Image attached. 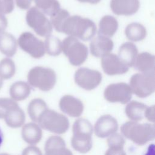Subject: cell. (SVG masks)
<instances>
[{"label": "cell", "mask_w": 155, "mask_h": 155, "mask_svg": "<svg viewBox=\"0 0 155 155\" xmlns=\"http://www.w3.org/2000/svg\"><path fill=\"white\" fill-rule=\"evenodd\" d=\"M101 64L104 73L109 76L124 74L130 68L117 55L111 53L101 58Z\"/></svg>", "instance_id": "12"}, {"label": "cell", "mask_w": 155, "mask_h": 155, "mask_svg": "<svg viewBox=\"0 0 155 155\" xmlns=\"http://www.w3.org/2000/svg\"><path fill=\"white\" fill-rule=\"evenodd\" d=\"M15 7L14 0H0V13L7 15L12 13Z\"/></svg>", "instance_id": "34"}, {"label": "cell", "mask_w": 155, "mask_h": 155, "mask_svg": "<svg viewBox=\"0 0 155 155\" xmlns=\"http://www.w3.org/2000/svg\"><path fill=\"white\" fill-rule=\"evenodd\" d=\"M137 54L136 45L131 42H126L120 46L117 56L130 68L133 67Z\"/></svg>", "instance_id": "19"}, {"label": "cell", "mask_w": 155, "mask_h": 155, "mask_svg": "<svg viewBox=\"0 0 155 155\" xmlns=\"http://www.w3.org/2000/svg\"><path fill=\"white\" fill-rule=\"evenodd\" d=\"M6 125L12 128L22 127L25 121L24 111L18 105L12 108L4 118Z\"/></svg>", "instance_id": "24"}, {"label": "cell", "mask_w": 155, "mask_h": 155, "mask_svg": "<svg viewBox=\"0 0 155 155\" xmlns=\"http://www.w3.org/2000/svg\"><path fill=\"white\" fill-rule=\"evenodd\" d=\"M28 84L42 91H48L56 82L55 71L48 67L36 66L31 68L27 74Z\"/></svg>", "instance_id": "4"}, {"label": "cell", "mask_w": 155, "mask_h": 155, "mask_svg": "<svg viewBox=\"0 0 155 155\" xmlns=\"http://www.w3.org/2000/svg\"><path fill=\"white\" fill-rule=\"evenodd\" d=\"M147 107L138 101H130L125 108V113L130 120L139 122L144 118V113Z\"/></svg>", "instance_id": "25"}, {"label": "cell", "mask_w": 155, "mask_h": 155, "mask_svg": "<svg viewBox=\"0 0 155 155\" xmlns=\"http://www.w3.org/2000/svg\"><path fill=\"white\" fill-rule=\"evenodd\" d=\"M104 155H127L124 148H108Z\"/></svg>", "instance_id": "37"}, {"label": "cell", "mask_w": 155, "mask_h": 155, "mask_svg": "<svg viewBox=\"0 0 155 155\" xmlns=\"http://www.w3.org/2000/svg\"><path fill=\"white\" fill-rule=\"evenodd\" d=\"M37 124L42 129L57 134L65 133L70 126L69 120L65 115L49 108L41 114Z\"/></svg>", "instance_id": "5"}, {"label": "cell", "mask_w": 155, "mask_h": 155, "mask_svg": "<svg viewBox=\"0 0 155 155\" xmlns=\"http://www.w3.org/2000/svg\"><path fill=\"white\" fill-rule=\"evenodd\" d=\"M154 56L148 52L137 54L133 67L142 73L154 72Z\"/></svg>", "instance_id": "21"}, {"label": "cell", "mask_w": 155, "mask_h": 155, "mask_svg": "<svg viewBox=\"0 0 155 155\" xmlns=\"http://www.w3.org/2000/svg\"><path fill=\"white\" fill-rule=\"evenodd\" d=\"M59 106L63 113L72 117H79L84 110L82 102L70 94L64 95L60 99Z\"/></svg>", "instance_id": "14"}, {"label": "cell", "mask_w": 155, "mask_h": 155, "mask_svg": "<svg viewBox=\"0 0 155 155\" xmlns=\"http://www.w3.org/2000/svg\"><path fill=\"white\" fill-rule=\"evenodd\" d=\"M18 105L17 102L11 98L0 97V119H4L7 113Z\"/></svg>", "instance_id": "32"}, {"label": "cell", "mask_w": 155, "mask_h": 155, "mask_svg": "<svg viewBox=\"0 0 155 155\" xmlns=\"http://www.w3.org/2000/svg\"><path fill=\"white\" fill-rule=\"evenodd\" d=\"M2 142H3V134L0 128V147L2 143Z\"/></svg>", "instance_id": "42"}, {"label": "cell", "mask_w": 155, "mask_h": 155, "mask_svg": "<svg viewBox=\"0 0 155 155\" xmlns=\"http://www.w3.org/2000/svg\"><path fill=\"white\" fill-rule=\"evenodd\" d=\"M118 27L117 20L114 16L105 15L99 21L98 34L110 38L116 33Z\"/></svg>", "instance_id": "23"}, {"label": "cell", "mask_w": 155, "mask_h": 155, "mask_svg": "<svg viewBox=\"0 0 155 155\" xmlns=\"http://www.w3.org/2000/svg\"><path fill=\"white\" fill-rule=\"evenodd\" d=\"M48 108L45 102L41 98L32 99L28 105L27 112L31 120L37 123L41 114Z\"/></svg>", "instance_id": "27"}, {"label": "cell", "mask_w": 155, "mask_h": 155, "mask_svg": "<svg viewBox=\"0 0 155 155\" xmlns=\"http://www.w3.org/2000/svg\"><path fill=\"white\" fill-rule=\"evenodd\" d=\"M118 127V122L113 116L110 114H104L101 116L95 122L93 131L97 137L105 138L116 133Z\"/></svg>", "instance_id": "13"}, {"label": "cell", "mask_w": 155, "mask_h": 155, "mask_svg": "<svg viewBox=\"0 0 155 155\" xmlns=\"http://www.w3.org/2000/svg\"><path fill=\"white\" fill-rule=\"evenodd\" d=\"M45 53L50 56H57L62 52V42L57 37L50 35L45 38L44 41Z\"/></svg>", "instance_id": "28"}, {"label": "cell", "mask_w": 155, "mask_h": 155, "mask_svg": "<svg viewBox=\"0 0 155 155\" xmlns=\"http://www.w3.org/2000/svg\"><path fill=\"white\" fill-rule=\"evenodd\" d=\"M125 35L130 41L139 42L143 40L147 36L145 27L139 22H132L125 28Z\"/></svg>", "instance_id": "26"}, {"label": "cell", "mask_w": 155, "mask_h": 155, "mask_svg": "<svg viewBox=\"0 0 155 155\" xmlns=\"http://www.w3.org/2000/svg\"><path fill=\"white\" fill-rule=\"evenodd\" d=\"M35 7L43 13L51 16L57 12L60 7V4L58 0H33Z\"/></svg>", "instance_id": "29"}, {"label": "cell", "mask_w": 155, "mask_h": 155, "mask_svg": "<svg viewBox=\"0 0 155 155\" xmlns=\"http://www.w3.org/2000/svg\"><path fill=\"white\" fill-rule=\"evenodd\" d=\"M25 20L27 25L38 35L46 38L51 35L53 26L50 21L36 7H31L28 9Z\"/></svg>", "instance_id": "8"}, {"label": "cell", "mask_w": 155, "mask_h": 155, "mask_svg": "<svg viewBox=\"0 0 155 155\" xmlns=\"http://www.w3.org/2000/svg\"><path fill=\"white\" fill-rule=\"evenodd\" d=\"M18 46L17 40L13 35L5 31L0 34V52L7 58L16 54Z\"/></svg>", "instance_id": "20"}, {"label": "cell", "mask_w": 155, "mask_h": 155, "mask_svg": "<svg viewBox=\"0 0 155 155\" xmlns=\"http://www.w3.org/2000/svg\"><path fill=\"white\" fill-rule=\"evenodd\" d=\"M8 25V21L4 15L0 13V34L4 32Z\"/></svg>", "instance_id": "39"}, {"label": "cell", "mask_w": 155, "mask_h": 155, "mask_svg": "<svg viewBox=\"0 0 155 155\" xmlns=\"http://www.w3.org/2000/svg\"><path fill=\"white\" fill-rule=\"evenodd\" d=\"M129 85L132 93L139 97L145 98L155 90V73H136L130 79Z\"/></svg>", "instance_id": "7"}, {"label": "cell", "mask_w": 155, "mask_h": 155, "mask_svg": "<svg viewBox=\"0 0 155 155\" xmlns=\"http://www.w3.org/2000/svg\"><path fill=\"white\" fill-rule=\"evenodd\" d=\"M44 155H73L66 147L65 140L59 136L49 137L45 143Z\"/></svg>", "instance_id": "17"}, {"label": "cell", "mask_w": 155, "mask_h": 155, "mask_svg": "<svg viewBox=\"0 0 155 155\" xmlns=\"http://www.w3.org/2000/svg\"><path fill=\"white\" fill-rule=\"evenodd\" d=\"M3 79L1 78V77L0 76V90L2 88V86H3Z\"/></svg>", "instance_id": "43"}, {"label": "cell", "mask_w": 155, "mask_h": 155, "mask_svg": "<svg viewBox=\"0 0 155 155\" xmlns=\"http://www.w3.org/2000/svg\"><path fill=\"white\" fill-rule=\"evenodd\" d=\"M31 86L26 82L19 81L12 84L9 89L10 98L16 102L26 99L31 93Z\"/></svg>", "instance_id": "22"}, {"label": "cell", "mask_w": 155, "mask_h": 155, "mask_svg": "<svg viewBox=\"0 0 155 155\" xmlns=\"http://www.w3.org/2000/svg\"><path fill=\"white\" fill-rule=\"evenodd\" d=\"M0 155H10V154H7V153H1Z\"/></svg>", "instance_id": "44"}, {"label": "cell", "mask_w": 155, "mask_h": 155, "mask_svg": "<svg viewBox=\"0 0 155 155\" xmlns=\"http://www.w3.org/2000/svg\"><path fill=\"white\" fill-rule=\"evenodd\" d=\"M70 16L68 12L65 9L59 8L50 16V22L53 27L58 32L61 33L62 26L65 19Z\"/></svg>", "instance_id": "31"}, {"label": "cell", "mask_w": 155, "mask_h": 155, "mask_svg": "<svg viewBox=\"0 0 155 155\" xmlns=\"http://www.w3.org/2000/svg\"><path fill=\"white\" fill-rule=\"evenodd\" d=\"M154 111H155L154 105L147 107L144 113V117H145L148 121L154 123Z\"/></svg>", "instance_id": "36"}, {"label": "cell", "mask_w": 155, "mask_h": 155, "mask_svg": "<svg viewBox=\"0 0 155 155\" xmlns=\"http://www.w3.org/2000/svg\"><path fill=\"white\" fill-rule=\"evenodd\" d=\"M42 129L35 122H29L22 127L21 136L22 139L30 145L38 143L42 137Z\"/></svg>", "instance_id": "18"}, {"label": "cell", "mask_w": 155, "mask_h": 155, "mask_svg": "<svg viewBox=\"0 0 155 155\" xmlns=\"http://www.w3.org/2000/svg\"><path fill=\"white\" fill-rule=\"evenodd\" d=\"M18 45L32 58L39 59L45 53L44 42L30 32H24L17 40Z\"/></svg>", "instance_id": "9"}, {"label": "cell", "mask_w": 155, "mask_h": 155, "mask_svg": "<svg viewBox=\"0 0 155 155\" xmlns=\"http://www.w3.org/2000/svg\"><path fill=\"white\" fill-rule=\"evenodd\" d=\"M113 47V41L109 38L102 35H98L94 38L90 44V53L96 58H102L110 53Z\"/></svg>", "instance_id": "16"}, {"label": "cell", "mask_w": 155, "mask_h": 155, "mask_svg": "<svg viewBox=\"0 0 155 155\" xmlns=\"http://www.w3.org/2000/svg\"><path fill=\"white\" fill-rule=\"evenodd\" d=\"M16 5L21 9L27 10L30 7L33 0H15Z\"/></svg>", "instance_id": "38"}, {"label": "cell", "mask_w": 155, "mask_h": 155, "mask_svg": "<svg viewBox=\"0 0 155 155\" xmlns=\"http://www.w3.org/2000/svg\"><path fill=\"white\" fill-rule=\"evenodd\" d=\"M132 95L129 84L125 82L111 84L105 88L104 91L105 99L111 103L126 104L130 101Z\"/></svg>", "instance_id": "10"}, {"label": "cell", "mask_w": 155, "mask_h": 155, "mask_svg": "<svg viewBox=\"0 0 155 155\" xmlns=\"http://www.w3.org/2000/svg\"><path fill=\"white\" fill-rule=\"evenodd\" d=\"M102 79V76L99 71L85 67L78 68L74 76L75 83L87 91L94 90L99 86Z\"/></svg>", "instance_id": "11"}, {"label": "cell", "mask_w": 155, "mask_h": 155, "mask_svg": "<svg viewBox=\"0 0 155 155\" xmlns=\"http://www.w3.org/2000/svg\"><path fill=\"white\" fill-rule=\"evenodd\" d=\"M139 0H111L110 8L113 13L119 16H131L139 9Z\"/></svg>", "instance_id": "15"}, {"label": "cell", "mask_w": 155, "mask_h": 155, "mask_svg": "<svg viewBox=\"0 0 155 155\" xmlns=\"http://www.w3.org/2000/svg\"><path fill=\"white\" fill-rule=\"evenodd\" d=\"M120 131L124 137L140 146L153 140L155 137L154 125L150 123L130 120L121 126Z\"/></svg>", "instance_id": "3"}, {"label": "cell", "mask_w": 155, "mask_h": 155, "mask_svg": "<svg viewBox=\"0 0 155 155\" xmlns=\"http://www.w3.org/2000/svg\"><path fill=\"white\" fill-rule=\"evenodd\" d=\"M73 135L71 145L76 151L85 154L92 148V134L93 127L89 120L79 118L75 120L72 127Z\"/></svg>", "instance_id": "2"}, {"label": "cell", "mask_w": 155, "mask_h": 155, "mask_svg": "<svg viewBox=\"0 0 155 155\" xmlns=\"http://www.w3.org/2000/svg\"><path fill=\"white\" fill-rule=\"evenodd\" d=\"M62 51L74 66L84 63L88 57V48L78 39L68 36L62 42Z\"/></svg>", "instance_id": "6"}, {"label": "cell", "mask_w": 155, "mask_h": 155, "mask_svg": "<svg viewBox=\"0 0 155 155\" xmlns=\"http://www.w3.org/2000/svg\"><path fill=\"white\" fill-rule=\"evenodd\" d=\"M80 2H86L92 4H96L99 3L101 0H78Z\"/></svg>", "instance_id": "41"}, {"label": "cell", "mask_w": 155, "mask_h": 155, "mask_svg": "<svg viewBox=\"0 0 155 155\" xmlns=\"http://www.w3.org/2000/svg\"><path fill=\"white\" fill-rule=\"evenodd\" d=\"M21 155H42V153L38 147L28 145L23 150Z\"/></svg>", "instance_id": "35"}, {"label": "cell", "mask_w": 155, "mask_h": 155, "mask_svg": "<svg viewBox=\"0 0 155 155\" xmlns=\"http://www.w3.org/2000/svg\"><path fill=\"white\" fill-rule=\"evenodd\" d=\"M61 33L87 41L95 35L96 26L95 23L88 18L79 15H70L64 21Z\"/></svg>", "instance_id": "1"}, {"label": "cell", "mask_w": 155, "mask_h": 155, "mask_svg": "<svg viewBox=\"0 0 155 155\" xmlns=\"http://www.w3.org/2000/svg\"><path fill=\"white\" fill-rule=\"evenodd\" d=\"M145 155H154V144H151L149 146L148 148V151Z\"/></svg>", "instance_id": "40"}, {"label": "cell", "mask_w": 155, "mask_h": 155, "mask_svg": "<svg viewBox=\"0 0 155 155\" xmlns=\"http://www.w3.org/2000/svg\"><path fill=\"white\" fill-rule=\"evenodd\" d=\"M16 73V65L10 58H4L0 61V76L3 80L12 78Z\"/></svg>", "instance_id": "30"}, {"label": "cell", "mask_w": 155, "mask_h": 155, "mask_svg": "<svg viewBox=\"0 0 155 155\" xmlns=\"http://www.w3.org/2000/svg\"><path fill=\"white\" fill-rule=\"evenodd\" d=\"M107 143L108 148H124L125 144V139L124 136L117 133H113L107 137Z\"/></svg>", "instance_id": "33"}]
</instances>
